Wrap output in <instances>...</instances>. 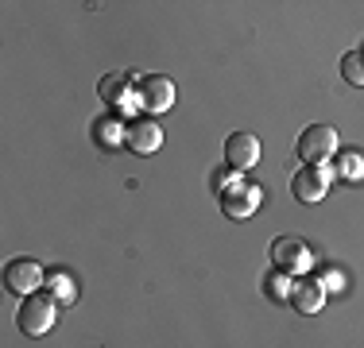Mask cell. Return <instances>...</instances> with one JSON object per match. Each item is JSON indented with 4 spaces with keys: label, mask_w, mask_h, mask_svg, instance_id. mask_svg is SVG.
<instances>
[{
    "label": "cell",
    "mask_w": 364,
    "mask_h": 348,
    "mask_svg": "<svg viewBox=\"0 0 364 348\" xmlns=\"http://www.w3.org/2000/svg\"><path fill=\"white\" fill-rule=\"evenodd\" d=\"M294 151H299V159L306 163V167H326V163L333 159V151H337V128H329V124L302 128Z\"/></svg>",
    "instance_id": "5b68a950"
},
{
    "label": "cell",
    "mask_w": 364,
    "mask_h": 348,
    "mask_svg": "<svg viewBox=\"0 0 364 348\" xmlns=\"http://www.w3.org/2000/svg\"><path fill=\"white\" fill-rule=\"evenodd\" d=\"M101 101L112 116H128V112H140V77L132 70H117V74H105L97 85ZM144 116V112H140Z\"/></svg>",
    "instance_id": "6da1fadb"
},
{
    "label": "cell",
    "mask_w": 364,
    "mask_h": 348,
    "mask_svg": "<svg viewBox=\"0 0 364 348\" xmlns=\"http://www.w3.org/2000/svg\"><path fill=\"white\" fill-rule=\"evenodd\" d=\"M175 82H171L167 74H147L140 77V112L144 116H159V112H167L171 104H175Z\"/></svg>",
    "instance_id": "52a82bcc"
},
{
    "label": "cell",
    "mask_w": 364,
    "mask_h": 348,
    "mask_svg": "<svg viewBox=\"0 0 364 348\" xmlns=\"http://www.w3.org/2000/svg\"><path fill=\"white\" fill-rule=\"evenodd\" d=\"M333 174H341L345 182H360L364 178V155L360 151H345L341 159H337V170Z\"/></svg>",
    "instance_id": "2e32d148"
},
{
    "label": "cell",
    "mask_w": 364,
    "mask_h": 348,
    "mask_svg": "<svg viewBox=\"0 0 364 348\" xmlns=\"http://www.w3.org/2000/svg\"><path fill=\"white\" fill-rule=\"evenodd\" d=\"M39 286H47V271L39 267V259L16 256L4 263V290L20 294V298H31V294H39Z\"/></svg>",
    "instance_id": "8992f818"
},
{
    "label": "cell",
    "mask_w": 364,
    "mask_h": 348,
    "mask_svg": "<svg viewBox=\"0 0 364 348\" xmlns=\"http://www.w3.org/2000/svg\"><path fill=\"white\" fill-rule=\"evenodd\" d=\"M360 50H364V47H360Z\"/></svg>",
    "instance_id": "ac0fdd59"
},
{
    "label": "cell",
    "mask_w": 364,
    "mask_h": 348,
    "mask_svg": "<svg viewBox=\"0 0 364 348\" xmlns=\"http://www.w3.org/2000/svg\"><path fill=\"white\" fill-rule=\"evenodd\" d=\"M218 202H221V213L229 217V221H248V217L259 209V202H264V190L240 174V178H232L218 194Z\"/></svg>",
    "instance_id": "277c9868"
},
{
    "label": "cell",
    "mask_w": 364,
    "mask_h": 348,
    "mask_svg": "<svg viewBox=\"0 0 364 348\" xmlns=\"http://www.w3.org/2000/svg\"><path fill=\"white\" fill-rule=\"evenodd\" d=\"M329 182H333V167H302L299 174L291 178V194L299 197V202H306V205H314V202H322V197L329 194Z\"/></svg>",
    "instance_id": "ba28073f"
},
{
    "label": "cell",
    "mask_w": 364,
    "mask_h": 348,
    "mask_svg": "<svg viewBox=\"0 0 364 348\" xmlns=\"http://www.w3.org/2000/svg\"><path fill=\"white\" fill-rule=\"evenodd\" d=\"M341 77L349 85H357V89H364V50H345L341 55Z\"/></svg>",
    "instance_id": "9a60e30c"
},
{
    "label": "cell",
    "mask_w": 364,
    "mask_h": 348,
    "mask_svg": "<svg viewBox=\"0 0 364 348\" xmlns=\"http://www.w3.org/2000/svg\"><path fill=\"white\" fill-rule=\"evenodd\" d=\"M128 147L136 155H155L163 147V128L151 116H132L128 120Z\"/></svg>",
    "instance_id": "30bf717a"
},
{
    "label": "cell",
    "mask_w": 364,
    "mask_h": 348,
    "mask_svg": "<svg viewBox=\"0 0 364 348\" xmlns=\"http://www.w3.org/2000/svg\"><path fill=\"white\" fill-rule=\"evenodd\" d=\"M259 163V139L252 132H232L225 139V167L232 174H245Z\"/></svg>",
    "instance_id": "9c48e42d"
},
{
    "label": "cell",
    "mask_w": 364,
    "mask_h": 348,
    "mask_svg": "<svg viewBox=\"0 0 364 348\" xmlns=\"http://www.w3.org/2000/svg\"><path fill=\"white\" fill-rule=\"evenodd\" d=\"M318 283H322L326 290H341V275H337V271H326V275H318Z\"/></svg>",
    "instance_id": "e0dca14e"
},
{
    "label": "cell",
    "mask_w": 364,
    "mask_h": 348,
    "mask_svg": "<svg viewBox=\"0 0 364 348\" xmlns=\"http://www.w3.org/2000/svg\"><path fill=\"white\" fill-rule=\"evenodd\" d=\"M291 306L299 310V313H318V310L326 306V286L318 283V278H310V275L294 278V286H291Z\"/></svg>",
    "instance_id": "8fae6325"
},
{
    "label": "cell",
    "mask_w": 364,
    "mask_h": 348,
    "mask_svg": "<svg viewBox=\"0 0 364 348\" xmlns=\"http://www.w3.org/2000/svg\"><path fill=\"white\" fill-rule=\"evenodd\" d=\"M267 256H272L275 271H287L291 278H302L314 267V248L299 236H275L272 248H267Z\"/></svg>",
    "instance_id": "7a4b0ae2"
},
{
    "label": "cell",
    "mask_w": 364,
    "mask_h": 348,
    "mask_svg": "<svg viewBox=\"0 0 364 348\" xmlns=\"http://www.w3.org/2000/svg\"><path fill=\"white\" fill-rule=\"evenodd\" d=\"M47 294L58 302V306H70V302H77V283H74V275L50 271V275H47Z\"/></svg>",
    "instance_id": "4fadbf2b"
},
{
    "label": "cell",
    "mask_w": 364,
    "mask_h": 348,
    "mask_svg": "<svg viewBox=\"0 0 364 348\" xmlns=\"http://www.w3.org/2000/svg\"><path fill=\"white\" fill-rule=\"evenodd\" d=\"M58 321V302L50 294H31V298L20 302V313H16V325H20L23 337H47Z\"/></svg>",
    "instance_id": "3957f363"
},
{
    "label": "cell",
    "mask_w": 364,
    "mask_h": 348,
    "mask_svg": "<svg viewBox=\"0 0 364 348\" xmlns=\"http://www.w3.org/2000/svg\"><path fill=\"white\" fill-rule=\"evenodd\" d=\"M291 286H294V278L287 271H267L264 275V294L272 302H291Z\"/></svg>",
    "instance_id": "5bb4252c"
},
{
    "label": "cell",
    "mask_w": 364,
    "mask_h": 348,
    "mask_svg": "<svg viewBox=\"0 0 364 348\" xmlns=\"http://www.w3.org/2000/svg\"><path fill=\"white\" fill-rule=\"evenodd\" d=\"M93 143L101 151H117V147H128V124L120 116H97L93 120Z\"/></svg>",
    "instance_id": "7c38bea8"
}]
</instances>
